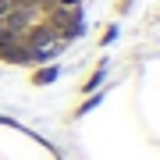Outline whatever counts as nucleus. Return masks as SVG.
<instances>
[{
  "label": "nucleus",
  "instance_id": "obj_1",
  "mask_svg": "<svg viewBox=\"0 0 160 160\" xmlns=\"http://www.w3.org/2000/svg\"><path fill=\"white\" fill-rule=\"evenodd\" d=\"M75 0H0V50L32 57L68 36Z\"/></svg>",
  "mask_w": 160,
  "mask_h": 160
}]
</instances>
